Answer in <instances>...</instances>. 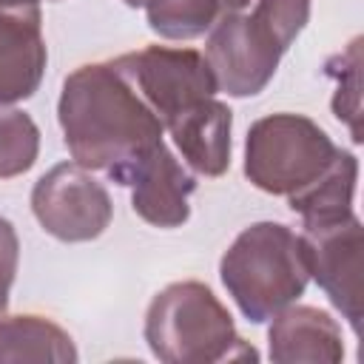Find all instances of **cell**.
Segmentation results:
<instances>
[{
  "label": "cell",
  "mask_w": 364,
  "mask_h": 364,
  "mask_svg": "<svg viewBox=\"0 0 364 364\" xmlns=\"http://www.w3.org/2000/svg\"><path fill=\"white\" fill-rule=\"evenodd\" d=\"M31 210L40 228L60 242H91L114 216L105 185L77 162H60L34 182Z\"/></svg>",
  "instance_id": "cell-8"
},
{
  "label": "cell",
  "mask_w": 364,
  "mask_h": 364,
  "mask_svg": "<svg viewBox=\"0 0 364 364\" xmlns=\"http://www.w3.org/2000/svg\"><path fill=\"white\" fill-rule=\"evenodd\" d=\"M247 3H250V0H219V6H222L225 11H242Z\"/></svg>",
  "instance_id": "cell-19"
},
{
  "label": "cell",
  "mask_w": 364,
  "mask_h": 364,
  "mask_svg": "<svg viewBox=\"0 0 364 364\" xmlns=\"http://www.w3.org/2000/svg\"><path fill=\"white\" fill-rule=\"evenodd\" d=\"M40 154V128L20 111L0 105V179L26 173Z\"/></svg>",
  "instance_id": "cell-16"
},
{
  "label": "cell",
  "mask_w": 364,
  "mask_h": 364,
  "mask_svg": "<svg viewBox=\"0 0 364 364\" xmlns=\"http://www.w3.org/2000/svg\"><path fill=\"white\" fill-rule=\"evenodd\" d=\"M355 179H358V162L350 151L336 154L330 168L304 191L287 196V205L293 213L301 216V225L336 219L353 210V193H355Z\"/></svg>",
  "instance_id": "cell-14"
},
{
  "label": "cell",
  "mask_w": 364,
  "mask_h": 364,
  "mask_svg": "<svg viewBox=\"0 0 364 364\" xmlns=\"http://www.w3.org/2000/svg\"><path fill=\"white\" fill-rule=\"evenodd\" d=\"M17 259H20V242H17L14 225L0 216V316L9 307V290L14 284Z\"/></svg>",
  "instance_id": "cell-18"
},
{
  "label": "cell",
  "mask_w": 364,
  "mask_h": 364,
  "mask_svg": "<svg viewBox=\"0 0 364 364\" xmlns=\"http://www.w3.org/2000/svg\"><path fill=\"white\" fill-rule=\"evenodd\" d=\"M233 114L216 97H205L165 122L185 165L199 176H222L230 168Z\"/></svg>",
  "instance_id": "cell-11"
},
{
  "label": "cell",
  "mask_w": 364,
  "mask_h": 364,
  "mask_svg": "<svg viewBox=\"0 0 364 364\" xmlns=\"http://www.w3.org/2000/svg\"><path fill=\"white\" fill-rule=\"evenodd\" d=\"M267 341L276 364H336L344 358L341 327L336 318L307 304H287L279 310L267 330Z\"/></svg>",
  "instance_id": "cell-12"
},
{
  "label": "cell",
  "mask_w": 364,
  "mask_h": 364,
  "mask_svg": "<svg viewBox=\"0 0 364 364\" xmlns=\"http://www.w3.org/2000/svg\"><path fill=\"white\" fill-rule=\"evenodd\" d=\"M327 74L336 80V97H333V111L341 122H347L353 142H361V40L355 37L338 57L327 63Z\"/></svg>",
  "instance_id": "cell-17"
},
{
  "label": "cell",
  "mask_w": 364,
  "mask_h": 364,
  "mask_svg": "<svg viewBox=\"0 0 364 364\" xmlns=\"http://www.w3.org/2000/svg\"><path fill=\"white\" fill-rule=\"evenodd\" d=\"M111 63L151 105L162 128L173 114L219 91L205 54H199L196 48L145 46Z\"/></svg>",
  "instance_id": "cell-7"
},
{
  "label": "cell",
  "mask_w": 364,
  "mask_h": 364,
  "mask_svg": "<svg viewBox=\"0 0 364 364\" xmlns=\"http://www.w3.org/2000/svg\"><path fill=\"white\" fill-rule=\"evenodd\" d=\"M301 250L307 262V273L318 282L336 310L350 321L353 333H361L364 316V284H361V253H364V230L358 216L350 210L336 219L301 225Z\"/></svg>",
  "instance_id": "cell-6"
},
{
  "label": "cell",
  "mask_w": 364,
  "mask_h": 364,
  "mask_svg": "<svg viewBox=\"0 0 364 364\" xmlns=\"http://www.w3.org/2000/svg\"><path fill=\"white\" fill-rule=\"evenodd\" d=\"M219 11V0H145L148 26L165 40H193L205 34Z\"/></svg>",
  "instance_id": "cell-15"
},
{
  "label": "cell",
  "mask_w": 364,
  "mask_h": 364,
  "mask_svg": "<svg viewBox=\"0 0 364 364\" xmlns=\"http://www.w3.org/2000/svg\"><path fill=\"white\" fill-rule=\"evenodd\" d=\"M40 3L0 0V105L28 100L46 71Z\"/></svg>",
  "instance_id": "cell-9"
},
{
  "label": "cell",
  "mask_w": 364,
  "mask_h": 364,
  "mask_svg": "<svg viewBox=\"0 0 364 364\" xmlns=\"http://www.w3.org/2000/svg\"><path fill=\"white\" fill-rule=\"evenodd\" d=\"M310 0H256L250 14L225 11L216 17L205 60L216 88L230 97L259 94L276 74L282 54L307 26Z\"/></svg>",
  "instance_id": "cell-2"
},
{
  "label": "cell",
  "mask_w": 364,
  "mask_h": 364,
  "mask_svg": "<svg viewBox=\"0 0 364 364\" xmlns=\"http://www.w3.org/2000/svg\"><path fill=\"white\" fill-rule=\"evenodd\" d=\"M338 148L310 117L270 114L250 125L245 139V176L264 193L293 196L313 185Z\"/></svg>",
  "instance_id": "cell-5"
},
{
  "label": "cell",
  "mask_w": 364,
  "mask_h": 364,
  "mask_svg": "<svg viewBox=\"0 0 364 364\" xmlns=\"http://www.w3.org/2000/svg\"><path fill=\"white\" fill-rule=\"evenodd\" d=\"M57 119L77 165L128 185L136 165L162 145V122L114 63H88L63 80Z\"/></svg>",
  "instance_id": "cell-1"
},
{
  "label": "cell",
  "mask_w": 364,
  "mask_h": 364,
  "mask_svg": "<svg viewBox=\"0 0 364 364\" xmlns=\"http://www.w3.org/2000/svg\"><path fill=\"white\" fill-rule=\"evenodd\" d=\"M31 3H40V0H31Z\"/></svg>",
  "instance_id": "cell-21"
},
{
  "label": "cell",
  "mask_w": 364,
  "mask_h": 364,
  "mask_svg": "<svg viewBox=\"0 0 364 364\" xmlns=\"http://www.w3.org/2000/svg\"><path fill=\"white\" fill-rule=\"evenodd\" d=\"M219 276L253 324H262L293 304L310 279L301 239L279 222H256L245 228L225 250Z\"/></svg>",
  "instance_id": "cell-4"
},
{
  "label": "cell",
  "mask_w": 364,
  "mask_h": 364,
  "mask_svg": "<svg viewBox=\"0 0 364 364\" xmlns=\"http://www.w3.org/2000/svg\"><path fill=\"white\" fill-rule=\"evenodd\" d=\"M131 208L154 228H179L191 216L188 196L196 182L182 162L162 145H156L131 173Z\"/></svg>",
  "instance_id": "cell-10"
},
{
  "label": "cell",
  "mask_w": 364,
  "mask_h": 364,
  "mask_svg": "<svg viewBox=\"0 0 364 364\" xmlns=\"http://www.w3.org/2000/svg\"><path fill=\"white\" fill-rule=\"evenodd\" d=\"M125 6H131V9H139V6H145V0H122Z\"/></svg>",
  "instance_id": "cell-20"
},
{
  "label": "cell",
  "mask_w": 364,
  "mask_h": 364,
  "mask_svg": "<svg viewBox=\"0 0 364 364\" xmlns=\"http://www.w3.org/2000/svg\"><path fill=\"white\" fill-rule=\"evenodd\" d=\"M0 361H77L71 336L43 316H0Z\"/></svg>",
  "instance_id": "cell-13"
},
{
  "label": "cell",
  "mask_w": 364,
  "mask_h": 364,
  "mask_svg": "<svg viewBox=\"0 0 364 364\" xmlns=\"http://www.w3.org/2000/svg\"><path fill=\"white\" fill-rule=\"evenodd\" d=\"M145 341L165 364H216L259 358L233 327V316L202 282H173L145 313Z\"/></svg>",
  "instance_id": "cell-3"
}]
</instances>
